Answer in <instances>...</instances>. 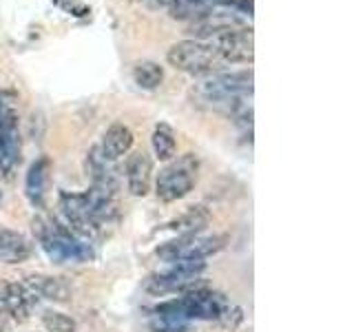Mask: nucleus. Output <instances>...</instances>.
<instances>
[{
    "mask_svg": "<svg viewBox=\"0 0 354 332\" xmlns=\"http://www.w3.org/2000/svg\"><path fill=\"white\" fill-rule=\"evenodd\" d=\"M252 95V71H215L202 75L193 86V98L197 104L235 116L239 109L250 104Z\"/></svg>",
    "mask_w": 354,
    "mask_h": 332,
    "instance_id": "obj_1",
    "label": "nucleus"
},
{
    "mask_svg": "<svg viewBox=\"0 0 354 332\" xmlns=\"http://www.w3.org/2000/svg\"><path fill=\"white\" fill-rule=\"evenodd\" d=\"M166 60H169V64L175 66L177 71L191 73L195 77L221 71V66L226 64L221 60V55L217 53L215 44L204 42V40L175 42L169 49V53H166Z\"/></svg>",
    "mask_w": 354,
    "mask_h": 332,
    "instance_id": "obj_2",
    "label": "nucleus"
},
{
    "mask_svg": "<svg viewBox=\"0 0 354 332\" xmlns=\"http://www.w3.org/2000/svg\"><path fill=\"white\" fill-rule=\"evenodd\" d=\"M197 180V158L193 153L182 155L180 160L164 166L155 182V193L162 202L171 204L193 191Z\"/></svg>",
    "mask_w": 354,
    "mask_h": 332,
    "instance_id": "obj_3",
    "label": "nucleus"
},
{
    "mask_svg": "<svg viewBox=\"0 0 354 332\" xmlns=\"http://www.w3.org/2000/svg\"><path fill=\"white\" fill-rule=\"evenodd\" d=\"M248 27V20L246 16L237 14L232 9H213L208 11L206 16L193 20L188 25V33L195 38V40H215L219 36H226L230 31H237V29H246Z\"/></svg>",
    "mask_w": 354,
    "mask_h": 332,
    "instance_id": "obj_4",
    "label": "nucleus"
},
{
    "mask_svg": "<svg viewBox=\"0 0 354 332\" xmlns=\"http://www.w3.org/2000/svg\"><path fill=\"white\" fill-rule=\"evenodd\" d=\"M217 53L221 55L224 62H252L254 55V40H252V29H237L230 31L226 36H219L213 40Z\"/></svg>",
    "mask_w": 354,
    "mask_h": 332,
    "instance_id": "obj_5",
    "label": "nucleus"
},
{
    "mask_svg": "<svg viewBox=\"0 0 354 332\" xmlns=\"http://www.w3.org/2000/svg\"><path fill=\"white\" fill-rule=\"evenodd\" d=\"M182 304L186 310V317L191 319H219V315L224 313V308L228 306V302L224 299V295L206 290V288H197V290H191L182 297Z\"/></svg>",
    "mask_w": 354,
    "mask_h": 332,
    "instance_id": "obj_6",
    "label": "nucleus"
},
{
    "mask_svg": "<svg viewBox=\"0 0 354 332\" xmlns=\"http://www.w3.org/2000/svg\"><path fill=\"white\" fill-rule=\"evenodd\" d=\"M20 160V127L18 116L11 111L0 116V171L9 173Z\"/></svg>",
    "mask_w": 354,
    "mask_h": 332,
    "instance_id": "obj_7",
    "label": "nucleus"
},
{
    "mask_svg": "<svg viewBox=\"0 0 354 332\" xmlns=\"http://www.w3.org/2000/svg\"><path fill=\"white\" fill-rule=\"evenodd\" d=\"M153 182V160L147 151H136L127 160V186L131 195L144 197L151 191Z\"/></svg>",
    "mask_w": 354,
    "mask_h": 332,
    "instance_id": "obj_8",
    "label": "nucleus"
},
{
    "mask_svg": "<svg viewBox=\"0 0 354 332\" xmlns=\"http://www.w3.org/2000/svg\"><path fill=\"white\" fill-rule=\"evenodd\" d=\"M131 147H133V131L127 124H122V122H115V124H111L106 129L97 149L106 162H113V160H120L122 155H127Z\"/></svg>",
    "mask_w": 354,
    "mask_h": 332,
    "instance_id": "obj_9",
    "label": "nucleus"
},
{
    "mask_svg": "<svg viewBox=\"0 0 354 332\" xmlns=\"http://www.w3.org/2000/svg\"><path fill=\"white\" fill-rule=\"evenodd\" d=\"M33 243L18 230L0 226V261L3 264H20L31 257Z\"/></svg>",
    "mask_w": 354,
    "mask_h": 332,
    "instance_id": "obj_10",
    "label": "nucleus"
},
{
    "mask_svg": "<svg viewBox=\"0 0 354 332\" xmlns=\"http://www.w3.org/2000/svg\"><path fill=\"white\" fill-rule=\"evenodd\" d=\"M0 304L3 310L16 319L18 324L29 319V310H31V295L27 293V288L22 284H5L0 288Z\"/></svg>",
    "mask_w": 354,
    "mask_h": 332,
    "instance_id": "obj_11",
    "label": "nucleus"
},
{
    "mask_svg": "<svg viewBox=\"0 0 354 332\" xmlns=\"http://www.w3.org/2000/svg\"><path fill=\"white\" fill-rule=\"evenodd\" d=\"M27 286L33 293H38L40 297L49 299L55 304H66L71 302V286L66 284L60 277H47V275H29Z\"/></svg>",
    "mask_w": 354,
    "mask_h": 332,
    "instance_id": "obj_12",
    "label": "nucleus"
},
{
    "mask_svg": "<svg viewBox=\"0 0 354 332\" xmlns=\"http://www.w3.org/2000/svg\"><path fill=\"white\" fill-rule=\"evenodd\" d=\"M49 171H51V162L47 158H40L29 166L25 191H27V197L33 206L44 204V193H47V184H49Z\"/></svg>",
    "mask_w": 354,
    "mask_h": 332,
    "instance_id": "obj_13",
    "label": "nucleus"
},
{
    "mask_svg": "<svg viewBox=\"0 0 354 332\" xmlns=\"http://www.w3.org/2000/svg\"><path fill=\"white\" fill-rule=\"evenodd\" d=\"M217 9V0H173L169 14L173 20H197Z\"/></svg>",
    "mask_w": 354,
    "mask_h": 332,
    "instance_id": "obj_14",
    "label": "nucleus"
},
{
    "mask_svg": "<svg viewBox=\"0 0 354 332\" xmlns=\"http://www.w3.org/2000/svg\"><path fill=\"white\" fill-rule=\"evenodd\" d=\"M210 224V213L204 208V206H193L191 210H186V213L175 219L169 224V228L182 232V235H199L206 226Z\"/></svg>",
    "mask_w": 354,
    "mask_h": 332,
    "instance_id": "obj_15",
    "label": "nucleus"
},
{
    "mask_svg": "<svg viewBox=\"0 0 354 332\" xmlns=\"http://www.w3.org/2000/svg\"><path fill=\"white\" fill-rule=\"evenodd\" d=\"M153 153L158 160H173L175 153H177V140H175V133L169 124H158L153 131Z\"/></svg>",
    "mask_w": 354,
    "mask_h": 332,
    "instance_id": "obj_16",
    "label": "nucleus"
},
{
    "mask_svg": "<svg viewBox=\"0 0 354 332\" xmlns=\"http://www.w3.org/2000/svg\"><path fill=\"white\" fill-rule=\"evenodd\" d=\"M133 80L140 89H147V91H153L158 89L164 80V69L153 60H142L133 66Z\"/></svg>",
    "mask_w": 354,
    "mask_h": 332,
    "instance_id": "obj_17",
    "label": "nucleus"
},
{
    "mask_svg": "<svg viewBox=\"0 0 354 332\" xmlns=\"http://www.w3.org/2000/svg\"><path fill=\"white\" fill-rule=\"evenodd\" d=\"M42 326L49 332H75L77 330L73 317L64 313H53V310H47V313L42 315Z\"/></svg>",
    "mask_w": 354,
    "mask_h": 332,
    "instance_id": "obj_18",
    "label": "nucleus"
},
{
    "mask_svg": "<svg viewBox=\"0 0 354 332\" xmlns=\"http://www.w3.org/2000/svg\"><path fill=\"white\" fill-rule=\"evenodd\" d=\"M241 319H243L241 310L235 308V306H230V304L224 308V313L219 315V321L224 324V328H230V330H235V328L241 324Z\"/></svg>",
    "mask_w": 354,
    "mask_h": 332,
    "instance_id": "obj_19",
    "label": "nucleus"
},
{
    "mask_svg": "<svg viewBox=\"0 0 354 332\" xmlns=\"http://www.w3.org/2000/svg\"><path fill=\"white\" fill-rule=\"evenodd\" d=\"M217 7H226L241 16H252V0H217Z\"/></svg>",
    "mask_w": 354,
    "mask_h": 332,
    "instance_id": "obj_20",
    "label": "nucleus"
},
{
    "mask_svg": "<svg viewBox=\"0 0 354 332\" xmlns=\"http://www.w3.org/2000/svg\"><path fill=\"white\" fill-rule=\"evenodd\" d=\"M16 102H18V93L14 89H0V116L11 113Z\"/></svg>",
    "mask_w": 354,
    "mask_h": 332,
    "instance_id": "obj_21",
    "label": "nucleus"
},
{
    "mask_svg": "<svg viewBox=\"0 0 354 332\" xmlns=\"http://www.w3.org/2000/svg\"><path fill=\"white\" fill-rule=\"evenodd\" d=\"M140 3L147 7V9L158 11V9H169L173 0H140Z\"/></svg>",
    "mask_w": 354,
    "mask_h": 332,
    "instance_id": "obj_22",
    "label": "nucleus"
},
{
    "mask_svg": "<svg viewBox=\"0 0 354 332\" xmlns=\"http://www.w3.org/2000/svg\"><path fill=\"white\" fill-rule=\"evenodd\" d=\"M7 319H9V315L5 313L3 308H0V332H5V330H7V326H9V321H7Z\"/></svg>",
    "mask_w": 354,
    "mask_h": 332,
    "instance_id": "obj_23",
    "label": "nucleus"
},
{
    "mask_svg": "<svg viewBox=\"0 0 354 332\" xmlns=\"http://www.w3.org/2000/svg\"><path fill=\"white\" fill-rule=\"evenodd\" d=\"M0 202H3V191H0Z\"/></svg>",
    "mask_w": 354,
    "mask_h": 332,
    "instance_id": "obj_24",
    "label": "nucleus"
}]
</instances>
